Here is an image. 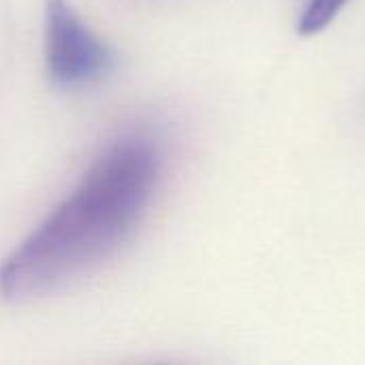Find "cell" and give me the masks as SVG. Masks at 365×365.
I'll return each instance as SVG.
<instances>
[{
  "mask_svg": "<svg viewBox=\"0 0 365 365\" xmlns=\"http://www.w3.org/2000/svg\"><path fill=\"white\" fill-rule=\"evenodd\" d=\"M160 156L145 137L105 148L77 186L0 263V295L28 302L60 291L113 257L152 201Z\"/></svg>",
  "mask_w": 365,
  "mask_h": 365,
  "instance_id": "1",
  "label": "cell"
},
{
  "mask_svg": "<svg viewBox=\"0 0 365 365\" xmlns=\"http://www.w3.org/2000/svg\"><path fill=\"white\" fill-rule=\"evenodd\" d=\"M45 68L56 88L81 90L115 66L111 45L75 11L71 0H45Z\"/></svg>",
  "mask_w": 365,
  "mask_h": 365,
  "instance_id": "2",
  "label": "cell"
},
{
  "mask_svg": "<svg viewBox=\"0 0 365 365\" xmlns=\"http://www.w3.org/2000/svg\"><path fill=\"white\" fill-rule=\"evenodd\" d=\"M349 2L351 0H308L304 13L299 17V24H297L299 34L312 36V34L323 32L346 9Z\"/></svg>",
  "mask_w": 365,
  "mask_h": 365,
  "instance_id": "3",
  "label": "cell"
}]
</instances>
